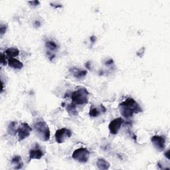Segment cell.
Listing matches in <instances>:
<instances>
[{
    "mask_svg": "<svg viewBox=\"0 0 170 170\" xmlns=\"http://www.w3.org/2000/svg\"><path fill=\"white\" fill-rule=\"evenodd\" d=\"M99 114H100V111L98 110V109L94 107L91 108V109L90 110V112H89L90 116L94 118V117H97L98 116H99Z\"/></svg>",
    "mask_w": 170,
    "mask_h": 170,
    "instance_id": "18",
    "label": "cell"
},
{
    "mask_svg": "<svg viewBox=\"0 0 170 170\" xmlns=\"http://www.w3.org/2000/svg\"><path fill=\"white\" fill-rule=\"evenodd\" d=\"M66 110L71 114L72 115V116H76L78 114V112L76 110V105L74 104V103H72L71 105H69L66 107Z\"/></svg>",
    "mask_w": 170,
    "mask_h": 170,
    "instance_id": "16",
    "label": "cell"
},
{
    "mask_svg": "<svg viewBox=\"0 0 170 170\" xmlns=\"http://www.w3.org/2000/svg\"><path fill=\"white\" fill-rule=\"evenodd\" d=\"M96 165L99 169H103V170L108 169L109 167H110V163H109L104 158H99L98 160H97Z\"/></svg>",
    "mask_w": 170,
    "mask_h": 170,
    "instance_id": "12",
    "label": "cell"
},
{
    "mask_svg": "<svg viewBox=\"0 0 170 170\" xmlns=\"http://www.w3.org/2000/svg\"><path fill=\"white\" fill-rule=\"evenodd\" d=\"M8 64L9 67L15 69H21L23 67V63L18 59L14 57H9L8 59Z\"/></svg>",
    "mask_w": 170,
    "mask_h": 170,
    "instance_id": "10",
    "label": "cell"
},
{
    "mask_svg": "<svg viewBox=\"0 0 170 170\" xmlns=\"http://www.w3.org/2000/svg\"><path fill=\"white\" fill-rule=\"evenodd\" d=\"M17 124L15 122H11L8 128V132L11 135H15L17 132L18 128L17 127Z\"/></svg>",
    "mask_w": 170,
    "mask_h": 170,
    "instance_id": "15",
    "label": "cell"
},
{
    "mask_svg": "<svg viewBox=\"0 0 170 170\" xmlns=\"http://www.w3.org/2000/svg\"><path fill=\"white\" fill-rule=\"evenodd\" d=\"M90 151L85 148L76 149L72 155V159L80 163H87L90 157Z\"/></svg>",
    "mask_w": 170,
    "mask_h": 170,
    "instance_id": "4",
    "label": "cell"
},
{
    "mask_svg": "<svg viewBox=\"0 0 170 170\" xmlns=\"http://www.w3.org/2000/svg\"><path fill=\"white\" fill-rule=\"evenodd\" d=\"M169 150H167V151H166V152L165 153V156H166V157H167V158L168 160H169Z\"/></svg>",
    "mask_w": 170,
    "mask_h": 170,
    "instance_id": "22",
    "label": "cell"
},
{
    "mask_svg": "<svg viewBox=\"0 0 170 170\" xmlns=\"http://www.w3.org/2000/svg\"><path fill=\"white\" fill-rule=\"evenodd\" d=\"M70 71L73 74V75L77 78H83L87 75V71L84 70H80L78 69L74 68V69H71Z\"/></svg>",
    "mask_w": 170,
    "mask_h": 170,
    "instance_id": "13",
    "label": "cell"
},
{
    "mask_svg": "<svg viewBox=\"0 0 170 170\" xmlns=\"http://www.w3.org/2000/svg\"><path fill=\"white\" fill-rule=\"evenodd\" d=\"M5 54L9 57H15L20 54V51L17 48H9L5 51Z\"/></svg>",
    "mask_w": 170,
    "mask_h": 170,
    "instance_id": "14",
    "label": "cell"
},
{
    "mask_svg": "<svg viewBox=\"0 0 170 170\" xmlns=\"http://www.w3.org/2000/svg\"><path fill=\"white\" fill-rule=\"evenodd\" d=\"M0 61H1V63L3 65H7V60H6V57L5 55L3 53H1V57H0Z\"/></svg>",
    "mask_w": 170,
    "mask_h": 170,
    "instance_id": "19",
    "label": "cell"
},
{
    "mask_svg": "<svg viewBox=\"0 0 170 170\" xmlns=\"http://www.w3.org/2000/svg\"><path fill=\"white\" fill-rule=\"evenodd\" d=\"M71 136L72 132L69 129L61 128L56 132L54 137H55V139L58 144H62L65 142L66 139L71 138Z\"/></svg>",
    "mask_w": 170,
    "mask_h": 170,
    "instance_id": "6",
    "label": "cell"
},
{
    "mask_svg": "<svg viewBox=\"0 0 170 170\" xmlns=\"http://www.w3.org/2000/svg\"><path fill=\"white\" fill-rule=\"evenodd\" d=\"M32 131V128L29 126L27 123L23 122L22 123L17 129V134L18 138H19V140L22 141L25 139L27 137L29 136L31 132Z\"/></svg>",
    "mask_w": 170,
    "mask_h": 170,
    "instance_id": "5",
    "label": "cell"
},
{
    "mask_svg": "<svg viewBox=\"0 0 170 170\" xmlns=\"http://www.w3.org/2000/svg\"><path fill=\"white\" fill-rule=\"evenodd\" d=\"M89 93L85 88H80L74 91L71 94L72 103L75 105H84L88 102Z\"/></svg>",
    "mask_w": 170,
    "mask_h": 170,
    "instance_id": "2",
    "label": "cell"
},
{
    "mask_svg": "<svg viewBox=\"0 0 170 170\" xmlns=\"http://www.w3.org/2000/svg\"><path fill=\"white\" fill-rule=\"evenodd\" d=\"M44 156V152L42 151L39 145L36 146L29 151V160H39Z\"/></svg>",
    "mask_w": 170,
    "mask_h": 170,
    "instance_id": "9",
    "label": "cell"
},
{
    "mask_svg": "<svg viewBox=\"0 0 170 170\" xmlns=\"http://www.w3.org/2000/svg\"><path fill=\"white\" fill-rule=\"evenodd\" d=\"M29 3H31V5H33V6H37V5L39 4V2L38 1H33V2H29Z\"/></svg>",
    "mask_w": 170,
    "mask_h": 170,
    "instance_id": "21",
    "label": "cell"
},
{
    "mask_svg": "<svg viewBox=\"0 0 170 170\" xmlns=\"http://www.w3.org/2000/svg\"><path fill=\"white\" fill-rule=\"evenodd\" d=\"M11 165L14 166V168L15 169H21L23 166V162L21 157L20 156H15L11 160Z\"/></svg>",
    "mask_w": 170,
    "mask_h": 170,
    "instance_id": "11",
    "label": "cell"
},
{
    "mask_svg": "<svg viewBox=\"0 0 170 170\" xmlns=\"http://www.w3.org/2000/svg\"><path fill=\"white\" fill-rule=\"evenodd\" d=\"M34 130L37 137L42 141L47 142L50 139V130L44 121H39L34 125Z\"/></svg>",
    "mask_w": 170,
    "mask_h": 170,
    "instance_id": "3",
    "label": "cell"
},
{
    "mask_svg": "<svg viewBox=\"0 0 170 170\" xmlns=\"http://www.w3.org/2000/svg\"><path fill=\"white\" fill-rule=\"evenodd\" d=\"M6 29H7V27L5 26V25H3V24H2L1 27H0V32H1V35H3L5 33Z\"/></svg>",
    "mask_w": 170,
    "mask_h": 170,
    "instance_id": "20",
    "label": "cell"
},
{
    "mask_svg": "<svg viewBox=\"0 0 170 170\" xmlns=\"http://www.w3.org/2000/svg\"><path fill=\"white\" fill-rule=\"evenodd\" d=\"M123 122H124V120L121 118H115L112 121H111L110 124H109L108 126V128H109V130H110L111 134H113V135L117 134L120 129L121 126H122L123 124Z\"/></svg>",
    "mask_w": 170,
    "mask_h": 170,
    "instance_id": "8",
    "label": "cell"
},
{
    "mask_svg": "<svg viewBox=\"0 0 170 170\" xmlns=\"http://www.w3.org/2000/svg\"><path fill=\"white\" fill-rule=\"evenodd\" d=\"M46 47L49 50L53 51L57 49V45L54 41H49L46 42Z\"/></svg>",
    "mask_w": 170,
    "mask_h": 170,
    "instance_id": "17",
    "label": "cell"
},
{
    "mask_svg": "<svg viewBox=\"0 0 170 170\" xmlns=\"http://www.w3.org/2000/svg\"><path fill=\"white\" fill-rule=\"evenodd\" d=\"M119 108L121 114L126 118H131L134 114H138L142 112L141 106L138 103L132 98L127 99L119 105Z\"/></svg>",
    "mask_w": 170,
    "mask_h": 170,
    "instance_id": "1",
    "label": "cell"
},
{
    "mask_svg": "<svg viewBox=\"0 0 170 170\" xmlns=\"http://www.w3.org/2000/svg\"><path fill=\"white\" fill-rule=\"evenodd\" d=\"M151 142L154 147L159 151H162L166 148V138L162 136L156 135L151 138Z\"/></svg>",
    "mask_w": 170,
    "mask_h": 170,
    "instance_id": "7",
    "label": "cell"
}]
</instances>
